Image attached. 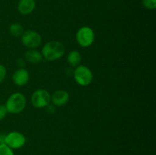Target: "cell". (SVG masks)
<instances>
[{
    "label": "cell",
    "mask_w": 156,
    "mask_h": 155,
    "mask_svg": "<svg viewBox=\"0 0 156 155\" xmlns=\"http://www.w3.org/2000/svg\"><path fill=\"white\" fill-rule=\"evenodd\" d=\"M30 102L37 109L47 107L51 102V95L47 90L37 89L32 94Z\"/></svg>",
    "instance_id": "obj_6"
},
{
    "label": "cell",
    "mask_w": 156,
    "mask_h": 155,
    "mask_svg": "<svg viewBox=\"0 0 156 155\" xmlns=\"http://www.w3.org/2000/svg\"><path fill=\"white\" fill-rule=\"evenodd\" d=\"M36 7L35 0H19L18 11L22 15H28L34 11Z\"/></svg>",
    "instance_id": "obj_10"
},
{
    "label": "cell",
    "mask_w": 156,
    "mask_h": 155,
    "mask_svg": "<svg viewBox=\"0 0 156 155\" xmlns=\"http://www.w3.org/2000/svg\"><path fill=\"white\" fill-rule=\"evenodd\" d=\"M6 74H7L6 68L2 64H0V84L4 81V80L5 79Z\"/></svg>",
    "instance_id": "obj_16"
},
{
    "label": "cell",
    "mask_w": 156,
    "mask_h": 155,
    "mask_svg": "<svg viewBox=\"0 0 156 155\" xmlns=\"http://www.w3.org/2000/svg\"><path fill=\"white\" fill-rule=\"evenodd\" d=\"M0 155H15L13 150L4 143L0 144Z\"/></svg>",
    "instance_id": "obj_14"
},
{
    "label": "cell",
    "mask_w": 156,
    "mask_h": 155,
    "mask_svg": "<svg viewBox=\"0 0 156 155\" xmlns=\"http://www.w3.org/2000/svg\"><path fill=\"white\" fill-rule=\"evenodd\" d=\"M142 4L146 9L154 10L156 8V0H142Z\"/></svg>",
    "instance_id": "obj_15"
},
{
    "label": "cell",
    "mask_w": 156,
    "mask_h": 155,
    "mask_svg": "<svg viewBox=\"0 0 156 155\" xmlns=\"http://www.w3.org/2000/svg\"><path fill=\"white\" fill-rule=\"evenodd\" d=\"M76 38L79 46L87 48L93 44L95 39V35L92 28L88 26H83L78 30Z\"/></svg>",
    "instance_id": "obj_4"
},
{
    "label": "cell",
    "mask_w": 156,
    "mask_h": 155,
    "mask_svg": "<svg viewBox=\"0 0 156 155\" xmlns=\"http://www.w3.org/2000/svg\"><path fill=\"white\" fill-rule=\"evenodd\" d=\"M24 32V27L19 23H13L9 26V33L15 37H21Z\"/></svg>",
    "instance_id": "obj_13"
},
{
    "label": "cell",
    "mask_w": 156,
    "mask_h": 155,
    "mask_svg": "<svg viewBox=\"0 0 156 155\" xmlns=\"http://www.w3.org/2000/svg\"><path fill=\"white\" fill-rule=\"evenodd\" d=\"M24 59L30 64H38L42 62L44 58L41 52L37 49H28V50L25 52Z\"/></svg>",
    "instance_id": "obj_11"
},
{
    "label": "cell",
    "mask_w": 156,
    "mask_h": 155,
    "mask_svg": "<svg viewBox=\"0 0 156 155\" xmlns=\"http://www.w3.org/2000/svg\"><path fill=\"white\" fill-rule=\"evenodd\" d=\"M2 143L9 146L12 150L24 147L26 143V138L24 134L17 131H13L2 137Z\"/></svg>",
    "instance_id": "obj_5"
},
{
    "label": "cell",
    "mask_w": 156,
    "mask_h": 155,
    "mask_svg": "<svg viewBox=\"0 0 156 155\" xmlns=\"http://www.w3.org/2000/svg\"><path fill=\"white\" fill-rule=\"evenodd\" d=\"M23 45L28 49H37L42 43V37L38 32L33 30H24L21 36Z\"/></svg>",
    "instance_id": "obj_7"
},
{
    "label": "cell",
    "mask_w": 156,
    "mask_h": 155,
    "mask_svg": "<svg viewBox=\"0 0 156 155\" xmlns=\"http://www.w3.org/2000/svg\"><path fill=\"white\" fill-rule=\"evenodd\" d=\"M9 113L5 105L0 104V121L4 119L6 117L7 114Z\"/></svg>",
    "instance_id": "obj_17"
},
{
    "label": "cell",
    "mask_w": 156,
    "mask_h": 155,
    "mask_svg": "<svg viewBox=\"0 0 156 155\" xmlns=\"http://www.w3.org/2000/svg\"><path fill=\"white\" fill-rule=\"evenodd\" d=\"M26 104L27 100L25 96L21 93L16 92L9 96L5 106L9 113L18 114L25 109Z\"/></svg>",
    "instance_id": "obj_2"
},
{
    "label": "cell",
    "mask_w": 156,
    "mask_h": 155,
    "mask_svg": "<svg viewBox=\"0 0 156 155\" xmlns=\"http://www.w3.org/2000/svg\"><path fill=\"white\" fill-rule=\"evenodd\" d=\"M30 80V74L24 68H20L14 72L12 75V81L15 85L19 87L24 86Z\"/></svg>",
    "instance_id": "obj_8"
},
{
    "label": "cell",
    "mask_w": 156,
    "mask_h": 155,
    "mask_svg": "<svg viewBox=\"0 0 156 155\" xmlns=\"http://www.w3.org/2000/svg\"><path fill=\"white\" fill-rule=\"evenodd\" d=\"M67 62L72 67H77L82 62V55L77 50H73L69 52L67 56Z\"/></svg>",
    "instance_id": "obj_12"
},
{
    "label": "cell",
    "mask_w": 156,
    "mask_h": 155,
    "mask_svg": "<svg viewBox=\"0 0 156 155\" xmlns=\"http://www.w3.org/2000/svg\"><path fill=\"white\" fill-rule=\"evenodd\" d=\"M1 143H2V136L1 135V134H0V144Z\"/></svg>",
    "instance_id": "obj_18"
},
{
    "label": "cell",
    "mask_w": 156,
    "mask_h": 155,
    "mask_svg": "<svg viewBox=\"0 0 156 155\" xmlns=\"http://www.w3.org/2000/svg\"><path fill=\"white\" fill-rule=\"evenodd\" d=\"M66 52L65 46L59 41L53 40L47 42L42 48L43 58L49 62H54L61 59Z\"/></svg>",
    "instance_id": "obj_1"
},
{
    "label": "cell",
    "mask_w": 156,
    "mask_h": 155,
    "mask_svg": "<svg viewBox=\"0 0 156 155\" xmlns=\"http://www.w3.org/2000/svg\"><path fill=\"white\" fill-rule=\"evenodd\" d=\"M73 77L78 84L82 87H86L92 82L93 73L88 66L79 65L75 68Z\"/></svg>",
    "instance_id": "obj_3"
},
{
    "label": "cell",
    "mask_w": 156,
    "mask_h": 155,
    "mask_svg": "<svg viewBox=\"0 0 156 155\" xmlns=\"http://www.w3.org/2000/svg\"><path fill=\"white\" fill-rule=\"evenodd\" d=\"M69 98V94L66 91L58 90L51 95V102L55 106H62L68 103Z\"/></svg>",
    "instance_id": "obj_9"
}]
</instances>
